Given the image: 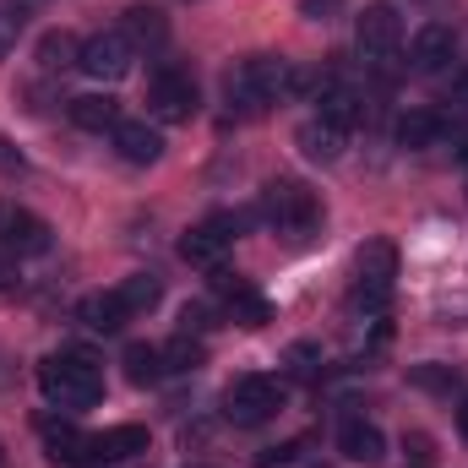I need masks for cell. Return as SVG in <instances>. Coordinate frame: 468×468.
Instances as JSON below:
<instances>
[{"label":"cell","instance_id":"6da1fadb","mask_svg":"<svg viewBox=\"0 0 468 468\" xmlns=\"http://www.w3.org/2000/svg\"><path fill=\"white\" fill-rule=\"evenodd\" d=\"M224 93H229V104L239 115H261L278 99H300V66L283 60V55H250L229 71Z\"/></svg>","mask_w":468,"mask_h":468},{"label":"cell","instance_id":"7a4b0ae2","mask_svg":"<svg viewBox=\"0 0 468 468\" xmlns=\"http://www.w3.org/2000/svg\"><path fill=\"white\" fill-rule=\"evenodd\" d=\"M38 392L44 403L77 414V409H93L104 398V365L88 349H60L49 359H38Z\"/></svg>","mask_w":468,"mask_h":468},{"label":"cell","instance_id":"3957f363","mask_svg":"<svg viewBox=\"0 0 468 468\" xmlns=\"http://www.w3.org/2000/svg\"><path fill=\"white\" fill-rule=\"evenodd\" d=\"M392 278H398V250L392 239H365L359 256H354V294L349 305L365 311L370 322L387 311V294H392Z\"/></svg>","mask_w":468,"mask_h":468},{"label":"cell","instance_id":"277c9868","mask_svg":"<svg viewBox=\"0 0 468 468\" xmlns=\"http://www.w3.org/2000/svg\"><path fill=\"white\" fill-rule=\"evenodd\" d=\"M283 381L278 376H239L229 392H224V420L239 425V431H256V425H267V420H278L283 414Z\"/></svg>","mask_w":468,"mask_h":468},{"label":"cell","instance_id":"5b68a950","mask_svg":"<svg viewBox=\"0 0 468 468\" xmlns=\"http://www.w3.org/2000/svg\"><path fill=\"white\" fill-rule=\"evenodd\" d=\"M147 115L158 125H180V120L197 115V77L180 71V66H158L147 77Z\"/></svg>","mask_w":468,"mask_h":468},{"label":"cell","instance_id":"8992f818","mask_svg":"<svg viewBox=\"0 0 468 468\" xmlns=\"http://www.w3.org/2000/svg\"><path fill=\"white\" fill-rule=\"evenodd\" d=\"M261 218H267L272 229L300 234L322 218V202H316V191H305L300 180H272V186L261 191Z\"/></svg>","mask_w":468,"mask_h":468},{"label":"cell","instance_id":"52a82bcc","mask_svg":"<svg viewBox=\"0 0 468 468\" xmlns=\"http://www.w3.org/2000/svg\"><path fill=\"white\" fill-rule=\"evenodd\" d=\"M239 229H245L239 213H213V218H202L197 229H186V239H180V261H191V267H218L224 250L239 239Z\"/></svg>","mask_w":468,"mask_h":468},{"label":"cell","instance_id":"ba28073f","mask_svg":"<svg viewBox=\"0 0 468 468\" xmlns=\"http://www.w3.org/2000/svg\"><path fill=\"white\" fill-rule=\"evenodd\" d=\"M131 66H136V49H131V38H125L120 27L93 33V38L77 49V71H82V77H93V82H120Z\"/></svg>","mask_w":468,"mask_h":468},{"label":"cell","instance_id":"9c48e42d","mask_svg":"<svg viewBox=\"0 0 468 468\" xmlns=\"http://www.w3.org/2000/svg\"><path fill=\"white\" fill-rule=\"evenodd\" d=\"M354 38H359V55H365L370 66H387V60L398 55V44H403V16H398V5H387V0L365 5V16L354 22Z\"/></svg>","mask_w":468,"mask_h":468},{"label":"cell","instance_id":"30bf717a","mask_svg":"<svg viewBox=\"0 0 468 468\" xmlns=\"http://www.w3.org/2000/svg\"><path fill=\"white\" fill-rule=\"evenodd\" d=\"M452 55H458V33H452L447 22H425V27L414 33V44H409V66H414L420 77L447 71V66H452Z\"/></svg>","mask_w":468,"mask_h":468},{"label":"cell","instance_id":"8fae6325","mask_svg":"<svg viewBox=\"0 0 468 468\" xmlns=\"http://www.w3.org/2000/svg\"><path fill=\"white\" fill-rule=\"evenodd\" d=\"M213 294L229 305V316L239 322V327H267V322H272V305H267L239 272H213Z\"/></svg>","mask_w":468,"mask_h":468},{"label":"cell","instance_id":"7c38bea8","mask_svg":"<svg viewBox=\"0 0 468 468\" xmlns=\"http://www.w3.org/2000/svg\"><path fill=\"white\" fill-rule=\"evenodd\" d=\"M0 245L11 256H44L49 250V224L27 207H0Z\"/></svg>","mask_w":468,"mask_h":468},{"label":"cell","instance_id":"4fadbf2b","mask_svg":"<svg viewBox=\"0 0 468 468\" xmlns=\"http://www.w3.org/2000/svg\"><path fill=\"white\" fill-rule=\"evenodd\" d=\"M38 436H44V452H49L55 463H71V468L93 463V436H88V431H77L71 420L44 414V420H38Z\"/></svg>","mask_w":468,"mask_h":468},{"label":"cell","instance_id":"5bb4252c","mask_svg":"<svg viewBox=\"0 0 468 468\" xmlns=\"http://www.w3.org/2000/svg\"><path fill=\"white\" fill-rule=\"evenodd\" d=\"M338 452L359 468H376V463H387V436H381V425L349 414V420L338 425Z\"/></svg>","mask_w":468,"mask_h":468},{"label":"cell","instance_id":"9a60e30c","mask_svg":"<svg viewBox=\"0 0 468 468\" xmlns=\"http://www.w3.org/2000/svg\"><path fill=\"white\" fill-rule=\"evenodd\" d=\"M344 142H349V131H338L333 120H305L300 131H294V147L311 158V164H338L344 158Z\"/></svg>","mask_w":468,"mask_h":468},{"label":"cell","instance_id":"2e32d148","mask_svg":"<svg viewBox=\"0 0 468 468\" xmlns=\"http://www.w3.org/2000/svg\"><path fill=\"white\" fill-rule=\"evenodd\" d=\"M115 153L125 164H158V158H164V136H158V125H147V120H120L115 125Z\"/></svg>","mask_w":468,"mask_h":468},{"label":"cell","instance_id":"e0dca14e","mask_svg":"<svg viewBox=\"0 0 468 468\" xmlns=\"http://www.w3.org/2000/svg\"><path fill=\"white\" fill-rule=\"evenodd\" d=\"M136 452H147V425H110L93 436V463H125Z\"/></svg>","mask_w":468,"mask_h":468},{"label":"cell","instance_id":"ac0fdd59","mask_svg":"<svg viewBox=\"0 0 468 468\" xmlns=\"http://www.w3.org/2000/svg\"><path fill=\"white\" fill-rule=\"evenodd\" d=\"M120 33L131 38V49H158V44L169 38V22H164L158 5H131V11L120 16Z\"/></svg>","mask_w":468,"mask_h":468},{"label":"cell","instance_id":"d6986e66","mask_svg":"<svg viewBox=\"0 0 468 468\" xmlns=\"http://www.w3.org/2000/svg\"><path fill=\"white\" fill-rule=\"evenodd\" d=\"M436 142H447V120L436 115V110H409V115L398 120V147L420 153V147H436Z\"/></svg>","mask_w":468,"mask_h":468},{"label":"cell","instance_id":"ffe728a7","mask_svg":"<svg viewBox=\"0 0 468 468\" xmlns=\"http://www.w3.org/2000/svg\"><path fill=\"white\" fill-rule=\"evenodd\" d=\"M77 322L93 327V333H120V327L131 322V311L120 305V294L110 289V294H88V300L77 305Z\"/></svg>","mask_w":468,"mask_h":468},{"label":"cell","instance_id":"44dd1931","mask_svg":"<svg viewBox=\"0 0 468 468\" xmlns=\"http://www.w3.org/2000/svg\"><path fill=\"white\" fill-rule=\"evenodd\" d=\"M316 104H322V120H333V125H338V131H354V125H359V120H365V99H359V93H354V88H344V82H338V77H333V82H327V93H322V99H316Z\"/></svg>","mask_w":468,"mask_h":468},{"label":"cell","instance_id":"7402d4cb","mask_svg":"<svg viewBox=\"0 0 468 468\" xmlns=\"http://www.w3.org/2000/svg\"><path fill=\"white\" fill-rule=\"evenodd\" d=\"M71 120H77L82 131H115L120 99H110V93H82V99H71Z\"/></svg>","mask_w":468,"mask_h":468},{"label":"cell","instance_id":"603a6c76","mask_svg":"<svg viewBox=\"0 0 468 468\" xmlns=\"http://www.w3.org/2000/svg\"><path fill=\"white\" fill-rule=\"evenodd\" d=\"M115 294H120V305H125L131 316H147V311L164 300V283H158L153 272H131L125 283H115Z\"/></svg>","mask_w":468,"mask_h":468},{"label":"cell","instance_id":"cb8c5ba5","mask_svg":"<svg viewBox=\"0 0 468 468\" xmlns=\"http://www.w3.org/2000/svg\"><path fill=\"white\" fill-rule=\"evenodd\" d=\"M120 365H125V376H131L136 387H153L158 376H169V370H164V349H158V344H131Z\"/></svg>","mask_w":468,"mask_h":468},{"label":"cell","instance_id":"d4e9b609","mask_svg":"<svg viewBox=\"0 0 468 468\" xmlns=\"http://www.w3.org/2000/svg\"><path fill=\"white\" fill-rule=\"evenodd\" d=\"M202 359H207V349H202V338H191V333H180L175 344H164V370H169V376L202 370Z\"/></svg>","mask_w":468,"mask_h":468},{"label":"cell","instance_id":"484cf974","mask_svg":"<svg viewBox=\"0 0 468 468\" xmlns=\"http://www.w3.org/2000/svg\"><path fill=\"white\" fill-rule=\"evenodd\" d=\"M77 49H82V44H71L66 33H44V38H38V66H44V71L77 66Z\"/></svg>","mask_w":468,"mask_h":468},{"label":"cell","instance_id":"4316f807","mask_svg":"<svg viewBox=\"0 0 468 468\" xmlns=\"http://www.w3.org/2000/svg\"><path fill=\"white\" fill-rule=\"evenodd\" d=\"M283 365H289V376H300V381H316V376H322V344H289Z\"/></svg>","mask_w":468,"mask_h":468},{"label":"cell","instance_id":"83f0119b","mask_svg":"<svg viewBox=\"0 0 468 468\" xmlns=\"http://www.w3.org/2000/svg\"><path fill=\"white\" fill-rule=\"evenodd\" d=\"M22 27H27V5H16V0H5L0 5V60L16 49V38H22Z\"/></svg>","mask_w":468,"mask_h":468},{"label":"cell","instance_id":"f1b7e54d","mask_svg":"<svg viewBox=\"0 0 468 468\" xmlns=\"http://www.w3.org/2000/svg\"><path fill=\"white\" fill-rule=\"evenodd\" d=\"M414 387H431V392H452V387H458V370H441V365H420V370H414Z\"/></svg>","mask_w":468,"mask_h":468},{"label":"cell","instance_id":"f546056e","mask_svg":"<svg viewBox=\"0 0 468 468\" xmlns=\"http://www.w3.org/2000/svg\"><path fill=\"white\" fill-rule=\"evenodd\" d=\"M344 5H349V0H300V16H305V22H333Z\"/></svg>","mask_w":468,"mask_h":468},{"label":"cell","instance_id":"4dcf8cb0","mask_svg":"<svg viewBox=\"0 0 468 468\" xmlns=\"http://www.w3.org/2000/svg\"><path fill=\"white\" fill-rule=\"evenodd\" d=\"M300 458V441H283V447H267V452H256V468H283Z\"/></svg>","mask_w":468,"mask_h":468},{"label":"cell","instance_id":"1f68e13d","mask_svg":"<svg viewBox=\"0 0 468 468\" xmlns=\"http://www.w3.org/2000/svg\"><path fill=\"white\" fill-rule=\"evenodd\" d=\"M213 327V311L207 305H186L180 311V333H207Z\"/></svg>","mask_w":468,"mask_h":468},{"label":"cell","instance_id":"d6a6232c","mask_svg":"<svg viewBox=\"0 0 468 468\" xmlns=\"http://www.w3.org/2000/svg\"><path fill=\"white\" fill-rule=\"evenodd\" d=\"M11 283H16V256L0 245V289H11Z\"/></svg>","mask_w":468,"mask_h":468},{"label":"cell","instance_id":"836d02e7","mask_svg":"<svg viewBox=\"0 0 468 468\" xmlns=\"http://www.w3.org/2000/svg\"><path fill=\"white\" fill-rule=\"evenodd\" d=\"M409 458H414L420 468L431 463V436H409Z\"/></svg>","mask_w":468,"mask_h":468},{"label":"cell","instance_id":"e575fe53","mask_svg":"<svg viewBox=\"0 0 468 468\" xmlns=\"http://www.w3.org/2000/svg\"><path fill=\"white\" fill-rule=\"evenodd\" d=\"M452 99H458V104H468V71H458V77H452Z\"/></svg>","mask_w":468,"mask_h":468},{"label":"cell","instance_id":"d590c367","mask_svg":"<svg viewBox=\"0 0 468 468\" xmlns=\"http://www.w3.org/2000/svg\"><path fill=\"white\" fill-rule=\"evenodd\" d=\"M458 431L468 436V398H463V409H458Z\"/></svg>","mask_w":468,"mask_h":468},{"label":"cell","instance_id":"8d00e7d4","mask_svg":"<svg viewBox=\"0 0 468 468\" xmlns=\"http://www.w3.org/2000/svg\"><path fill=\"white\" fill-rule=\"evenodd\" d=\"M458 158H463V169H468V142H463V147H458Z\"/></svg>","mask_w":468,"mask_h":468},{"label":"cell","instance_id":"74e56055","mask_svg":"<svg viewBox=\"0 0 468 468\" xmlns=\"http://www.w3.org/2000/svg\"><path fill=\"white\" fill-rule=\"evenodd\" d=\"M0 468H5V452H0Z\"/></svg>","mask_w":468,"mask_h":468}]
</instances>
